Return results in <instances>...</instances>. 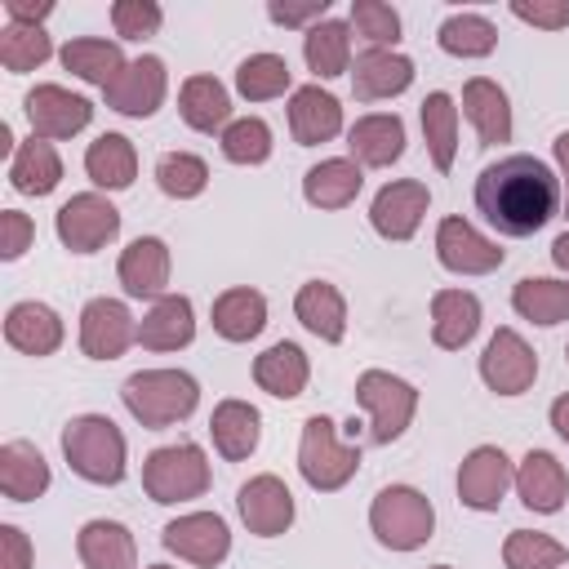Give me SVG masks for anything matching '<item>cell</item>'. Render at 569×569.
<instances>
[{
    "mask_svg": "<svg viewBox=\"0 0 569 569\" xmlns=\"http://www.w3.org/2000/svg\"><path fill=\"white\" fill-rule=\"evenodd\" d=\"M476 209L498 236H533L560 213V173L538 156H502L476 178Z\"/></svg>",
    "mask_w": 569,
    "mask_h": 569,
    "instance_id": "6da1fadb",
    "label": "cell"
},
{
    "mask_svg": "<svg viewBox=\"0 0 569 569\" xmlns=\"http://www.w3.org/2000/svg\"><path fill=\"white\" fill-rule=\"evenodd\" d=\"M120 400L129 409V418L147 431L187 422L200 405V382L187 369H138L124 378Z\"/></svg>",
    "mask_w": 569,
    "mask_h": 569,
    "instance_id": "7a4b0ae2",
    "label": "cell"
},
{
    "mask_svg": "<svg viewBox=\"0 0 569 569\" xmlns=\"http://www.w3.org/2000/svg\"><path fill=\"white\" fill-rule=\"evenodd\" d=\"M62 458L89 485H120L129 471L124 431L107 413H76L62 427Z\"/></svg>",
    "mask_w": 569,
    "mask_h": 569,
    "instance_id": "3957f363",
    "label": "cell"
},
{
    "mask_svg": "<svg viewBox=\"0 0 569 569\" xmlns=\"http://www.w3.org/2000/svg\"><path fill=\"white\" fill-rule=\"evenodd\" d=\"M369 529L387 551H418L436 533V507L413 485H387L369 502Z\"/></svg>",
    "mask_w": 569,
    "mask_h": 569,
    "instance_id": "277c9868",
    "label": "cell"
},
{
    "mask_svg": "<svg viewBox=\"0 0 569 569\" xmlns=\"http://www.w3.org/2000/svg\"><path fill=\"white\" fill-rule=\"evenodd\" d=\"M360 471V445H347L333 427V418L311 413L302 422L298 436V476L316 489V493H333L342 489L351 476Z\"/></svg>",
    "mask_w": 569,
    "mask_h": 569,
    "instance_id": "5b68a950",
    "label": "cell"
},
{
    "mask_svg": "<svg viewBox=\"0 0 569 569\" xmlns=\"http://www.w3.org/2000/svg\"><path fill=\"white\" fill-rule=\"evenodd\" d=\"M209 458L196 440H178V445H160L147 453L142 462V489L151 502H191L209 489Z\"/></svg>",
    "mask_w": 569,
    "mask_h": 569,
    "instance_id": "8992f818",
    "label": "cell"
},
{
    "mask_svg": "<svg viewBox=\"0 0 569 569\" xmlns=\"http://www.w3.org/2000/svg\"><path fill=\"white\" fill-rule=\"evenodd\" d=\"M356 405L369 413V440L391 445L409 431V422L418 413V387L396 378L391 369H365L356 378Z\"/></svg>",
    "mask_w": 569,
    "mask_h": 569,
    "instance_id": "52a82bcc",
    "label": "cell"
},
{
    "mask_svg": "<svg viewBox=\"0 0 569 569\" xmlns=\"http://www.w3.org/2000/svg\"><path fill=\"white\" fill-rule=\"evenodd\" d=\"M53 231L71 253H98L120 236V209L102 191H80L53 213Z\"/></svg>",
    "mask_w": 569,
    "mask_h": 569,
    "instance_id": "ba28073f",
    "label": "cell"
},
{
    "mask_svg": "<svg viewBox=\"0 0 569 569\" xmlns=\"http://www.w3.org/2000/svg\"><path fill=\"white\" fill-rule=\"evenodd\" d=\"M22 111H27L31 138H44V142L76 138V133L89 129V120H93V102H89L84 93L62 89V84H36V89H27Z\"/></svg>",
    "mask_w": 569,
    "mask_h": 569,
    "instance_id": "9c48e42d",
    "label": "cell"
},
{
    "mask_svg": "<svg viewBox=\"0 0 569 569\" xmlns=\"http://www.w3.org/2000/svg\"><path fill=\"white\" fill-rule=\"evenodd\" d=\"M164 551H173L178 560H191L200 569H218L231 556V529L218 511H187L178 520H169L160 529Z\"/></svg>",
    "mask_w": 569,
    "mask_h": 569,
    "instance_id": "30bf717a",
    "label": "cell"
},
{
    "mask_svg": "<svg viewBox=\"0 0 569 569\" xmlns=\"http://www.w3.org/2000/svg\"><path fill=\"white\" fill-rule=\"evenodd\" d=\"M538 378V356L516 329H498L480 351V382L493 396H525Z\"/></svg>",
    "mask_w": 569,
    "mask_h": 569,
    "instance_id": "8fae6325",
    "label": "cell"
},
{
    "mask_svg": "<svg viewBox=\"0 0 569 569\" xmlns=\"http://www.w3.org/2000/svg\"><path fill=\"white\" fill-rule=\"evenodd\" d=\"M516 489V462L498 445H476L458 467V502L471 511H498Z\"/></svg>",
    "mask_w": 569,
    "mask_h": 569,
    "instance_id": "7c38bea8",
    "label": "cell"
},
{
    "mask_svg": "<svg viewBox=\"0 0 569 569\" xmlns=\"http://www.w3.org/2000/svg\"><path fill=\"white\" fill-rule=\"evenodd\" d=\"M502 258L507 253L498 249V240L476 231L467 218H458V213L440 218V227H436V262L445 271H453V276H489V271L502 267Z\"/></svg>",
    "mask_w": 569,
    "mask_h": 569,
    "instance_id": "4fadbf2b",
    "label": "cell"
},
{
    "mask_svg": "<svg viewBox=\"0 0 569 569\" xmlns=\"http://www.w3.org/2000/svg\"><path fill=\"white\" fill-rule=\"evenodd\" d=\"M107 93V107L129 116V120H147L160 111L164 93H169V71L156 53H142V58H129L124 71L102 89Z\"/></svg>",
    "mask_w": 569,
    "mask_h": 569,
    "instance_id": "5bb4252c",
    "label": "cell"
},
{
    "mask_svg": "<svg viewBox=\"0 0 569 569\" xmlns=\"http://www.w3.org/2000/svg\"><path fill=\"white\" fill-rule=\"evenodd\" d=\"M138 342V320L120 298H89L80 307V351L89 360H116Z\"/></svg>",
    "mask_w": 569,
    "mask_h": 569,
    "instance_id": "9a60e30c",
    "label": "cell"
},
{
    "mask_svg": "<svg viewBox=\"0 0 569 569\" xmlns=\"http://www.w3.org/2000/svg\"><path fill=\"white\" fill-rule=\"evenodd\" d=\"M427 209H431L427 182L400 178V182H387V187L373 196V204H369V227H373L382 240L405 244V240H413V231L422 227Z\"/></svg>",
    "mask_w": 569,
    "mask_h": 569,
    "instance_id": "2e32d148",
    "label": "cell"
},
{
    "mask_svg": "<svg viewBox=\"0 0 569 569\" xmlns=\"http://www.w3.org/2000/svg\"><path fill=\"white\" fill-rule=\"evenodd\" d=\"M236 511H240V520L249 525V533H258V538H280V533H289V525H293V516H298L289 485H284L280 476H271V471L249 476V480L240 485Z\"/></svg>",
    "mask_w": 569,
    "mask_h": 569,
    "instance_id": "e0dca14e",
    "label": "cell"
},
{
    "mask_svg": "<svg viewBox=\"0 0 569 569\" xmlns=\"http://www.w3.org/2000/svg\"><path fill=\"white\" fill-rule=\"evenodd\" d=\"M169 244L160 236H138L120 249V262H116V276L124 284L129 298H164L169 289Z\"/></svg>",
    "mask_w": 569,
    "mask_h": 569,
    "instance_id": "ac0fdd59",
    "label": "cell"
},
{
    "mask_svg": "<svg viewBox=\"0 0 569 569\" xmlns=\"http://www.w3.org/2000/svg\"><path fill=\"white\" fill-rule=\"evenodd\" d=\"M67 329H62V316L49 307V302H36V298H22L4 311V342L22 356H53L62 347Z\"/></svg>",
    "mask_w": 569,
    "mask_h": 569,
    "instance_id": "d6986e66",
    "label": "cell"
},
{
    "mask_svg": "<svg viewBox=\"0 0 569 569\" xmlns=\"http://www.w3.org/2000/svg\"><path fill=\"white\" fill-rule=\"evenodd\" d=\"M516 493L529 511L538 516H556L569 498V471L556 453L547 449H529L520 462H516Z\"/></svg>",
    "mask_w": 569,
    "mask_h": 569,
    "instance_id": "ffe728a7",
    "label": "cell"
},
{
    "mask_svg": "<svg viewBox=\"0 0 569 569\" xmlns=\"http://www.w3.org/2000/svg\"><path fill=\"white\" fill-rule=\"evenodd\" d=\"M413 84V58H405L400 49H365L351 62V93L360 102H382L396 98Z\"/></svg>",
    "mask_w": 569,
    "mask_h": 569,
    "instance_id": "44dd1931",
    "label": "cell"
},
{
    "mask_svg": "<svg viewBox=\"0 0 569 569\" xmlns=\"http://www.w3.org/2000/svg\"><path fill=\"white\" fill-rule=\"evenodd\" d=\"M347 147L360 169H387L405 156V120L396 111H369L347 129Z\"/></svg>",
    "mask_w": 569,
    "mask_h": 569,
    "instance_id": "7402d4cb",
    "label": "cell"
},
{
    "mask_svg": "<svg viewBox=\"0 0 569 569\" xmlns=\"http://www.w3.org/2000/svg\"><path fill=\"white\" fill-rule=\"evenodd\" d=\"M462 116L471 120L480 147H502L511 142V102L507 89L489 76H471L462 84Z\"/></svg>",
    "mask_w": 569,
    "mask_h": 569,
    "instance_id": "603a6c76",
    "label": "cell"
},
{
    "mask_svg": "<svg viewBox=\"0 0 569 569\" xmlns=\"http://www.w3.org/2000/svg\"><path fill=\"white\" fill-rule=\"evenodd\" d=\"M289 133L298 147H320L329 138L342 133V102L320 89V84H302L289 98Z\"/></svg>",
    "mask_w": 569,
    "mask_h": 569,
    "instance_id": "cb8c5ba5",
    "label": "cell"
},
{
    "mask_svg": "<svg viewBox=\"0 0 569 569\" xmlns=\"http://www.w3.org/2000/svg\"><path fill=\"white\" fill-rule=\"evenodd\" d=\"M191 338H196V311L187 293L156 298L138 320V342L147 351H178V347H191Z\"/></svg>",
    "mask_w": 569,
    "mask_h": 569,
    "instance_id": "d4e9b609",
    "label": "cell"
},
{
    "mask_svg": "<svg viewBox=\"0 0 569 569\" xmlns=\"http://www.w3.org/2000/svg\"><path fill=\"white\" fill-rule=\"evenodd\" d=\"M480 329V298L471 289L431 293V342L440 351H462Z\"/></svg>",
    "mask_w": 569,
    "mask_h": 569,
    "instance_id": "484cf974",
    "label": "cell"
},
{
    "mask_svg": "<svg viewBox=\"0 0 569 569\" xmlns=\"http://www.w3.org/2000/svg\"><path fill=\"white\" fill-rule=\"evenodd\" d=\"M253 382H258L267 396H276V400H293V396H302L307 382H311V360H307V351H302L298 342L280 338V342H271L262 356H253Z\"/></svg>",
    "mask_w": 569,
    "mask_h": 569,
    "instance_id": "4316f807",
    "label": "cell"
},
{
    "mask_svg": "<svg viewBox=\"0 0 569 569\" xmlns=\"http://www.w3.org/2000/svg\"><path fill=\"white\" fill-rule=\"evenodd\" d=\"M209 436L227 462H244L262 440V413L249 400H218L209 413Z\"/></svg>",
    "mask_w": 569,
    "mask_h": 569,
    "instance_id": "83f0119b",
    "label": "cell"
},
{
    "mask_svg": "<svg viewBox=\"0 0 569 569\" xmlns=\"http://www.w3.org/2000/svg\"><path fill=\"white\" fill-rule=\"evenodd\" d=\"M76 556L84 569H138V547L120 520H84L76 533Z\"/></svg>",
    "mask_w": 569,
    "mask_h": 569,
    "instance_id": "f1b7e54d",
    "label": "cell"
},
{
    "mask_svg": "<svg viewBox=\"0 0 569 569\" xmlns=\"http://www.w3.org/2000/svg\"><path fill=\"white\" fill-rule=\"evenodd\" d=\"M365 187V169L351 156H329L307 169L302 178V200L311 209H347Z\"/></svg>",
    "mask_w": 569,
    "mask_h": 569,
    "instance_id": "f546056e",
    "label": "cell"
},
{
    "mask_svg": "<svg viewBox=\"0 0 569 569\" xmlns=\"http://www.w3.org/2000/svg\"><path fill=\"white\" fill-rule=\"evenodd\" d=\"M293 316L307 333H316L320 342H342L347 338V298L338 293V284L329 280H307L293 293Z\"/></svg>",
    "mask_w": 569,
    "mask_h": 569,
    "instance_id": "4dcf8cb0",
    "label": "cell"
},
{
    "mask_svg": "<svg viewBox=\"0 0 569 569\" xmlns=\"http://www.w3.org/2000/svg\"><path fill=\"white\" fill-rule=\"evenodd\" d=\"M49 462L31 440H4L0 445V493L9 502H36L49 489Z\"/></svg>",
    "mask_w": 569,
    "mask_h": 569,
    "instance_id": "1f68e13d",
    "label": "cell"
},
{
    "mask_svg": "<svg viewBox=\"0 0 569 569\" xmlns=\"http://www.w3.org/2000/svg\"><path fill=\"white\" fill-rule=\"evenodd\" d=\"M178 116L196 133H222L231 124V93L218 76H187L178 89Z\"/></svg>",
    "mask_w": 569,
    "mask_h": 569,
    "instance_id": "d6a6232c",
    "label": "cell"
},
{
    "mask_svg": "<svg viewBox=\"0 0 569 569\" xmlns=\"http://www.w3.org/2000/svg\"><path fill=\"white\" fill-rule=\"evenodd\" d=\"M209 320H213V333L227 338V342H249L267 329V298L249 284H236V289H222L209 307Z\"/></svg>",
    "mask_w": 569,
    "mask_h": 569,
    "instance_id": "836d02e7",
    "label": "cell"
},
{
    "mask_svg": "<svg viewBox=\"0 0 569 569\" xmlns=\"http://www.w3.org/2000/svg\"><path fill=\"white\" fill-rule=\"evenodd\" d=\"M84 173L102 191H124L138 178V151L124 133H98L84 147Z\"/></svg>",
    "mask_w": 569,
    "mask_h": 569,
    "instance_id": "e575fe53",
    "label": "cell"
},
{
    "mask_svg": "<svg viewBox=\"0 0 569 569\" xmlns=\"http://www.w3.org/2000/svg\"><path fill=\"white\" fill-rule=\"evenodd\" d=\"M58 182H62V156L53 151V142L44 138L18 142V151L9 156V187L18 196H49Z\"/></svg>",
    "mask_w": 569,
    "mask_h": 569,
    "instance_id": "d590c367",
    "label": "cell"
},
{
    "mask_svg": "<svg viewBox=\"0 0 569 569\" xmlns=\"http://www.w3.org/2000/svg\"><path fill=\"white\" fill-rule=\"evenodd\" d=\"M511 311L529 325H565L569 320V280H556V276H525L516 280L511 289Z\"/></svg>",
    "mask_w": 569,
    "mask_h": 569,
    "instance_id": "8d00e7d4",
    "label": "cell"
},
{
    "mask_svg": "<svg viewBox=\"0 0 569 569\" xmlns=\"http://www.w3.org/2000/svg\"><path fill=\"white\" fill-rule=\"evenodd\" d=\"M302 58H307V71L320 80L351 71V22L325 18L311 31H302Z\"/></svg>",
    "mask_w": 569,
    "mask_h": 569,
    "instance_id": "74e56055",
    "label": "cell"
},
{
    "mask_svg": "<svg viewBox=\"0 0 569 569\" xmlns=\"http://www.w3.org/2000/svg\"><path fill=\"white\" fill-rule=\"evenodd\" d=\"M58 58H62V67H67L76 80L98 84V89H107V84L124 71V53H120V44H116V40H98V36L67 40Z\"/></svg>",
    "mask_w": 569,
    "mask_h": 569,
    "instance_id": "f35d334b",
    "label": "cell"
},
{
    "mask_svg": "<svg viewBox=\"0 0 569 569\" xmlns=\"http://www.w3.org/2000/svg\"><path fill=\"white\" fill-rule=\"evenodd\" d=\"M418 116H422V138H427L431 164L440 173H449L453 169V156H458V102L445 89H436V93L422 98V111Z\"/></svg>",
    "mask_w": 569,
    "mask_h": 569,
    "instance_id": "ab89813d",
    "label": "cell"
},
{
    "mask_svg": "<svg viewBox=\"0 0 569 569\" xmlns=\"http://www.w3.org/2000/svg\"><path fill=\"white\" fill-rule=\"evenodd\" d=\"M436 44L449 53V58H489L498 49V27L485 18V13H449L436 31Z\"/></svg>",
    "mask_w": 569,
    "mask_h": 569,
    "instance_id": "60d3db41",
    "label": "cell"
},
{
    "mask_svg": "<svg viewBox=\"0 0 569 569\" xmlns=\"http://www.w3.org/2000/svg\"><path fill=\"white\" fill-rule=\"evenodd\" d=\"M289 84H293V71L280 53H249L236 67V93L244 102H271V98L289 93Z\"/></svg>",
    "mask_w": 569,
    "mask_h": 569,
    "instance_id": "b9f144b4",
    "label": "cell"
},
{
    "mask_svg": "<svg viewBox=\"0 0 569 569\" xmlns=\"http://www.w3.org/2000/svg\"><path fill=\"white\" fill-rule=\"evenodd\" d=\"M53 58V40L44 27H22V22H4L0 31V67L22 76V71H36Z\"/></svg>",
    "mask_w": 569,
    "mask_h": 569,
    "instance_id": "7bdbcfd3",
    "label": "cell"
},
{
    "mask_svg": "<svg viewBox=\"0 0 569 569\" xmlns=\"http://www.w3.org/2000/svg\"><path fill=\"white\" fill-rule=\"evenodd\" d=\"M569 560V547L556 542L542 529H511L502 542V565L507 569H560Z\"/></svg>",
    "mask_w": 569,
    "mask_h": 569,
    "instance_id": "ee69618b",
    "label": "cell"
},
{
    "mask_svg": "<svg viewBox=\"0 0 569 569\" xmlns=\"http://www.w3.org/2000/svg\"><path fill=\"white\" fill-rule=\"evenodd\" d=\"M156 182L169 200H196L209 187V164L196 151H164L156 160Z\"/></svg>",
    "mask_w": 569,
    "mask_h": 569,
    "instance_id": "f6af8a7d",
    "label": "cell"
},
{
    "mask_svg": "<svg viewBox=\"0 0 569 569\" xmlns=\"http://www.w3.org/2000/svg\"><path fill=\"white\" fill-rule=\"evenodd\" d=\"M218 147H222V156L231 164H262V160H271L276 142H271V124L262 116H240V120H231L222 129Z\"/></svg>",
    "mask_w": 569,
    "mask_h": 569,
    "instance_id": "bcb514c9",
    "label": "cell"
},
{
    "mask_svg": "<svg viewBox=\"0 0 569 569\" xmlns=\"http://www.w3.org/2000/svg\"><path fill=\"white\" fill-rule=\"evenodd\" d=\"M351 31L369 49H396L400 44V13L382 0H351Z\"/></svg>",
    "mask_w": 569,
    "mask_h": 569,
    "instance_id": "7dc6e473",
    "label": "cell"
},
{
    "mask_svg": "<svg viewBox=\"0 0 569 569\" xmlns=\"http://www.w3.org/2000/svg\"><path fill=\"white\" fill-rule=\"evenodd\" d=\"M164 22V9L156 0H116L111 4V27L120 40H147Z\"/></svg>",
    "mask_w": 569,
    "mask_h": 569,
    "instance_id": "c3c4849f",
    "label": "cell"
},
{
    "mask_svg": "<svg viewBox=\"0 0 569 569\" xmlns=\"http://www.w3.org/2000/svg\"><path fill=\"white\" fill-rule=\"evenodd\" d=\"M267 18L276 27H302V31H311L316 22L329 18V0H271L267 4Z\"/></svg>",
    "mask_w": 569,
    "mask_h": 569,
    "instance_id": "681fc988",
    "label": "cell"
},
{
    "mask_svg": "<svg viewBox=\"0 0 569 569\" xmlns=\"http://www.w3.org/2000/svg\"><path fill=\"white\" fill-rule=\"evenodd\" d=\"M36 240V222L22 213V209H4L0 213V258L4 262H18Z\"/></svg>",
    "mask_w": 569,
    "mask_h": 569,
    "instance_id": "f907efd6",
    "label": "cell"
},
{
    "mask_svg": "<svg viewBox=\"0 0 569 569\" xmlns=\"http://www.w3.org/2000/svg\"><path fill=\"white\" fill-rule=\"evenodd\" d=\"M511 18L542 27V31H565L569 27V0H511Z\"/></svg>",
    "mask_w": 569,
    "mask_h": 569,
    "instance_id": "816d5d0a",
    "label": "cell"
},
{
    "mask_svg": "<svg viewBox=\"0 0 569 569\" xmlns=\"http://www.w3.org/2000/svg\"><path fill=\"white\" fill-rule=\"evenodd\" d=\"M31 565H36L31 538L18 525H0V569H31Z\"/></svg>",
    "mask_w": 569,
    "mask_h": 569,
    "instance_id": "f5cc1de1",
    "label": "cell"
},
{
    "mask_svg": "<svg viewBox=\"0 0 569 569\" xmlns=\"http://www.w3.org/2000/svg\"><path fill=\"white\" fill-rule=\"evenodd\" d=\"M49 13H53L49 0H4V18L9 22H22V27H40Z\"/></svg>",
    "mask_w": 569,
    "mask_h": 569,
    "instance_id": "db71d44e",
    "label": "cell"
},
{
    "mask_svg": "<svg viewBox=\"0 0 569 569\" xmlns=\"http://www.w3.org/2000/svg\"><path fill=\"white\" fill-rule=\"evenodd\" d=\"M551 151H556V169H560V204H565V213H569V129L556 133Z\"/></svg>",
    "mask_w": 569,
    "mask_h": 569,
    "instance_id": "11a10c76",
    "label": "cell"
},
{
    "mask_svg": "<svg viewBox=\"0 0 569 569\" xmlns=\"http://www.w3.org/2000/svg\"><path fill=\"white\" fill-rule=\"evenodd\" d=\"M547 418H551V427H556V436L569 445V391H560L556 400H551V409H547Z\"/></svg>",
    "mask_w": 569,
    "mask_h": 569,
    "instance_id": "9f6ffc18",
    "label": "cell"
},
{
    "mask_svg": "<svg viewBox=\"0 0 569 569\" xmlns=\"http://www.w3.org/2000/svg\"><path fill=\"white\" fill-rule=\"evenodd\" d=\"M551 262H556L560 271H569V231H560V236L551 240Z\"/></svg>",
    "mask_w": 569,
    "mask_h": 569,
    "instance_id": "6f0895ef",
    "label": "cell"
},
{
    "mask_svg": "<svg viewBox=\"0 0 569 569\" xmlns=\"http://www.w3.org/2000/svg\"><path fill=\"white\" fill-rule=\"evenodd\" d=\"M147 569H173V565H147Z\"/></svg>",
    "mask_w": 569,
    "mask_h": 569,
    "instance_id": "680465c9",
    "label": "cell"
},
{
    "mask_svg": "<svg viewBox=\"0 0 569 569\" xmlns=\"http://www.w3.org/2000/svg\"><path fill=\"white\" fill-rule=\"evenodd\" d=\"M431 569H453V565H431Z\"/></svg>",
    "mask_w": 569,
    "mask_h": 569,
    "instance_id": "91938a15",
    "label": "cell"
},
{
    "mask_svg": "<svg viewBox=\"0 0 569 569\" xmlns=\"http://www.w3.org/2000/svg\"><path fill=\"white\" fill-rule=\"evenodd\" d=\"M565 360H569V347H565Z\"/></svg>",
    "mask_w": 569,
    "mask_h": 569,
    "instance_id": "94428289",
    "label": "cell"
}]
</instances>
